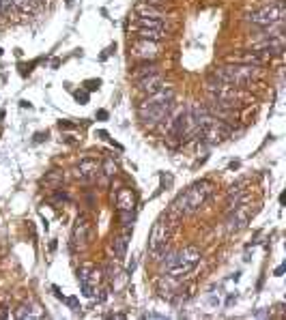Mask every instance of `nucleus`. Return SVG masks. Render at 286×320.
Listing matches in <instances>:
<instances>
[{"label":"nucleus","mask_w":286,"mask_h":320,"mask_svg":"<svg viewBox=\"0 0 286 320\" xmlns=\"http://www.w3.org/2000/svg\"><path fill=\"white\" fill-rule=\"evenodd\" d=\"M102 271L95 269L91 265H82L78 269V282L82 286V293L84 296H95V290H97L99 282H102Z\"/></svg>","instance_id":"obj_8"},{"label":"nucleus","mask_w":286,"mask_h":320,"mask_svg":"<svg viewBox=\"0 0 286 320\" xmlns=\"http://www.w3.org/2000/svg\"><path fill=\"white\" fill-rule=\"evenodd\" d=\"M74 245H80V247H86L88 239H91V223L84 215H78V220L74 223Z\"/></svg>","instance_id":"obj_12"},{"label":"nucleus","mask_w":286,"mask_h":320,"mask_svg":"<svg viewBox=\"0 0 286 320\" xmlns=\"http://www.w3.org/2000/svg\"><path fill=\"white\" fill-rule=\"evenodd\" d=\"M133 28H153V30H166V24L161 18H138Z\"/></svg>","instance_id":"obj_16"},{"label":"nucleus","mask_w":286,"mask_h":320,"mask_svg":"<svg viewBox=\"0 0 286 320\" xmlns=\"http://www.w3.org/2000/svg\"><path fill=\"white\" fill-rule=\"evenodd\" d=\"M159 48H157V41H149V39H136L130 48V54L138 60H153Z\"/></svg>","instance_id":"obj_9"},{"label":"nucleus","mask_w":286,"mask_h":320,"mask_svg":"<svg viewBox=\"0 0 286 320\" xmlns=\"http://www.w3.org/2000/svg\"><path fill=\"white\" fill-rule=\"evenodd\" d=\"M231 133H233L231 125H226L222 119L211 116V119L207 121L203 127H200L198 140L203 144H207V147H215V144H222L226 138H231Z\"/></svg>","instance_id":"obj_6"},{"label":"nucleus","mask_w":286,"mask_h":320,"mask_svg":"<svg viewBox=\"0 0 286 320\" xmlns=\"http://www.w3.org/2000/svg\"><path fill=\"white\" fill-rule=\"evenodd\" d=\"M97 119H99V121H105V119H108V112H105V110H99V112H97Z\"/></svg>","instance_id":"obj_26"},{"label":"nucleus","mask_w":286,"mask_h":320,"mask_svg":"<svg viewBox=\"0 0 286 320\" xmlns=\"http://www.w3.org/2000/svg\"><path fill=\"white\" fill-rule=\"evenodd\" d=\"M127 243H130V241H127V234L125 237H116L114 241H112V249H114V256L119 258H125V254H127Z\"/></svg>","instance_id":"obj_21"},{"label":"nucleus","mask_w":286,"mask_h":320,"mask_svg":"<svg viewBox=\"0 0 286 320\" xmlns=\"http://www.w3.org/2000/svg\"><path fill=\"white\" fill-rule=\"evenodd\" d=\"M84 86H86V91H99V86H102V80H86L84 82Z\"/></svg>","instance_id":"obj_23"},{"label":"nucleus","mask_w":286,"mask_h":320,"mask_svg":"<svg viewBox=\"0 0 286 320\" xmlns=\"http://www.w3.org/2000/svg\"><path fill=\"white\" fill-rule=\"evenodd\" d=\"M140 39H149V41H161L166 37V30H153V28H133Z\"/></svg>","instance_id":"obj_19"},{"label":"nucleus","mask_w":286,"mask_h":320,"mask_svg":"<svg viewBox=\"0 0 286 320\" xmlns=\"http://www.w3.org/2000/svg\"><path fill=\"white\" fill-rule=\"evenodd\" d=\"M76 176L84 183L95 181V178L99 176V164L95 159H91V157H86V159H82L80 164L76 166Z\"/></svg>","instance_id":"obj_11"},{"label":"nucleus","mask_w":286,"mask_h":320,"mask_svg":"<svg viewBox=\"0 0 286 320\" xmlns=\"http://www.w3.org/2000/svg\"><path fill=\"white\" fill-rule=\"evenodd\" d=\"M260 75V69L256 65H226L215 69L213 77L231 86H248L252 80Z\"/></svg>","instance_id":"obj_4"},{"label":"nucleus","mask_w":286,"mask_h":320,"mask_svg":"<svg viewBox=\"0 0 286 320\" xmlns=\"http://www.w3.org/2000/svg\"><path fill=\"white\" fill-rule=\"evenodd\" d=\"M250 222V211L245 204H239L231 209V217H228V232H237V230L245 228Z\"/></svg>","instance_id":"obj_10"},{"label":"nucleus","mask_w":286,"mask_h":320,"mask_svg":"<svg viewBox=\"0 0 286 320\" xmlns=\"http://www.w3.org/2000/svg\"><path fill=\"white\" fill-rule=\"evenodd\" d=\"M284 273V265H280L278 269H276V275H278V277H280V275H282Z\"/></svg>","instance_id":"obj_29"},{"label":"nucleus","mask_w":286,"mask_h":320,"mask_svg":"<svg viewBox=\"0 0 286 320\" xmlns=\"http://www.w3.org/2000/svg\"><path fill=\"white\" fill-rule=\"evenodd\" d=\"M286 15V4L282 2V0H278V2L269 4V7L260 9V11H254V13L250 15V20L254 22V24H259L262 28L276 24V22H282Z\"/></svg>","instance_id":"obj_7"},{"label":"nucleus","mask_w":286,"mask_h":320,"mask_svg":"<svg viewBox=\"0 0 286 320\" xmlns=\"http://www.w3.org/2000/svg\"><path fill=\"white\" fill-rule=\"evenodd\" d=\"M116 209L121 211H136V196L131 189H121L116 194Z\"/></svg>","instance_id":"obj_15"},{"label":"nucleus","mask_w":286,"mask_h":320,"mask_svg":"<svg viewBox=\"0 0 286 320\" xmlns=\"http://www.w3.org/2000/svg\"><path fill=\"white\" fill-rule=\"evenodd\" d=\"M138 88L144 95H153V93L159 91V88H164V80H161L159 74L147 75V77H142V80H138Z\"/></svg>","instance_id":"obj_14"},{"label":"nucleus","mask_w":286,"mask_h":320,"mask_svg":"<svg viewBox=\"0 0 286 320\" xmlns=\"http://www.w3.org/2000/svg\"><path fill=\"white\" fill-rule=\"evenodd\" d=\"M153 74H157V65L153 63V60H142L136 69H133V77L136 80H142V77H147V75H153Z\"/></svg>","instance_id":"obj_17"},{"label":"nucleus","mask_w":286,"mask_h":320,"mask_svg":"<svg viewBox=\"0 0 286 320\" xmlns=\"http://www.w3.org/2000/svg\"><path fill=\"white\" fill-rule=\"evenodd\" d=\"M136 13H138V18H161V9L155 7V4H149V2H140L136 7Z\"/></svg>","instance_id":"obj_18"},{"label":"nucleus","mask_w":286,"mask_h":320,"mask_svg":"<svg viewBox=\"0 0 286 320\" xmlns=\"http://www.w3.org/2000/svg\"><path fill=\"white\" fill-rule=\"evenodd\" d=\"M63 301H65L67 305L71 307V310H76V312L80 310V305H78V299H76V296H69V299H63Z\"/></svg>","instance_id":"obj_25"},{"label":"nucleus","mask_w":286,"mask_h":320,"mask_svg":"<svg viewBox=\"0 0 286 320\" xmlns=\"http://www.w3.org/2000/svg\"><path fill=\"white\" fill-rule=\"evenodd\" d=\"M18 2V7L22 11H26V13H35L41 7V0H15Z\"/></svg>","instance_id":"obj_22"},{"label":"nucleus","mask_w":286,"mask_h":320,"mask_svg":"<svg viewBox=\"0 0 286 320\" xmlns=\"http://www.w3.org/2000/svg\"><path fill=\"white\" fill-rule=\"evenodd\" d=\"M58 127H60V129H74V125H71V123H63V121L58 123Z\"/></svg>","instance_id":"obj_28"},{"label":"nucleus","mask_w":286,"mask_h":320,"mask_svg":"<svg viewBox=\"0 0 286 320\" xmlns=\"http://www.w3.org/2000/svg\"><path fill=\"white\" fill-rule=\"evenodd\" d=\"M200 262V249L196 245H187L183 247L181 251H177V254H170L166 260V273L172 275V277L181 279L185 275H189L194 271L196 267H198Z\"/></svg>","instance_id":"obj_3"},{"label":"nucleus","mask_w":286,"mask_h":320,"mask_svg":"<svg viewBox=\"0 0 286 320\" xmlns=\"http://www.w3.org/2000/svg\"><path fill=\"white\" fill-rule=\"evenodd\" d=\"M172 226H177V223H172L170 220H168V215H164V217H159V220L153 223V228H151L149 251H151V256H153L155 260L166 251V245H168L170 234H172Z\"/></svg>","instance_id":"obj_5"},{"label":"nucleus","mask_w":286,"mask_h":320,"mask_svg":"<svg viewBox=\"0 0 286 320\" xmlns=\"http://www.w3.org/2000/svg\"><path fill=\"white\" fill-rule=\"evenodd\" d=\"M172 108H175V91L164 86L153 95H147V99L138 105V116L147 127H155L170 114Z\"/></svg>","instance_id":"obj_1"},{"label":"nucleus","mask_w":286,"mask_h":320,"mask_svg":"<svg viewBox=\"0 0 286 320\" xmlns=\"http://www.w3.org/2000/svg\"><path fill=\"white\" fill-rule=\"evenodd\" d=\"M0 56H2V48H0Z\"/></svg>","instance_id":"obj_30"},{"label":"nucleus","mask_w":286,"mask_h":320,"mask_svg":"<svg viewBox=\"0 0 286 320\" xmlns=\"http://www.w3.org/2000/svg\"><path fill=\"white\" fill-rule=\"evenodd\" d=\"M46 138H48V133H37V136H35V142H43Z\"/></svg>","instance_id":"obj_27"},{"label":"nucleus","mask_w":286,"mask_h":320,"mask_svg":"<svg viewBox=\"0 0 286 320\" xmlns=\"http://www.w3.org/2000/svg\"><path fill=\"white\" fill-rule=\"evenodd\" d=\"M211 192H213V183L211 181H198V183H194L192 187H187V192L181 194L170 204V209H168V213H166L168 220H170L172 223H177L183 215L196 213L200 206L205 204V200L211 196Z\"/></svg>","instance_id":"obj_2"},{"label":"nucleus","mask_w":286,"mask_h":320,"mask_svg":"<svg viewBox=\"0 0 286 320\" xmlns=\"http://www.w3.org/2000/svg\"><path fill=\"white\" fill-rule=\"evenodd\" d=\"M15 318H20V320H26V318H43L46 316V312H43V307L39 305L37 301H24L22 305L18 307V312L13 314Z\"/></svg>","instance_id":"obj_13"},{"label":"nucleus","mask_w":286,"mask_h":320,"mask_svg":"<svg viewBox=\"0 0 286 320\" xmlns=\"http://www.w3.org/2000/svg\"><path fill=\"white\" fill-rule=\"evenodd\" d=\"M74 97H76L78 103H88V91H76Z\"/></svg>","instance_id":"obj_24"},{"label":"nucleus","mask_w":286,"mask_h":320,"mask_svg":"<svg viewBox=\"0 0 286 320\" xmlns=\"http://www.w3.org/2000/svg\"><path fill=\"white\" fill-rule=\"evenodd\" d=\"M116 170H119V166H116V161L112 159V157H105L104 164H99V172L104 174V181H108V178L114 176Z\"/></svg>","instance_id":"obj_20"}]
</instances>
